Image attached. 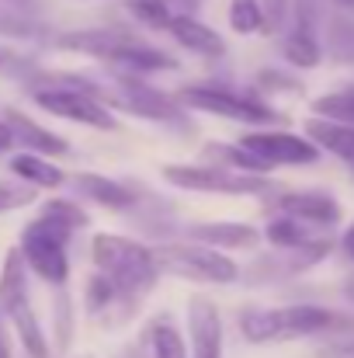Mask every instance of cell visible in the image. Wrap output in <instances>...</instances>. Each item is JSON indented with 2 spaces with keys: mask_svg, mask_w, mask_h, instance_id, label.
<instances>
[{
  "mask_svg": "<svg viewBox=\"0 0 354 358\" xmlns=\"http://www.w3.org/2000/svg\"><path fill=\"white\" fill-rule=\"evenodd\" d=\"M87 313L91 317H112V310H121L125 317L132 313L125 303H121V296H118V289L105 278V275H94L91 282H87Z\"/></svg>",
  "mask_w": 354,
  "mask_h": 358,
  "instance_id": "24",
  "label": "cell"
},
{
  "mask_svg": "<svg viewBox=\"0 0 354 358\" xmlns=\"http://www.w3.org/2000/svg\"><path fill=\"white\" fill-rule=\"evenodd\" d=\"M38 216H49V220H56L59 227H66V230H84V227H91V216L80 209V202H73V199H49L45 206H42V213Z\"/></svg>",
  "mask_w": 354,
  "mask_h": 358,
  "instance_id": "26",
  "label": "cell"
},
{
  "mask_svg": "<svg viewBox=\"0 0 354 358\" xmlns=\"http://www.w3.org/2000/svg\"><path fill=\"white\" fill-rule=\"evenodd\" d=\"M3 122H7L10 132H14V146H24V153H38V157H49V160L70 153V143H66L59 132L38 125V122L28 119V115L17 112V108H7V112H3Z\"/></svg>",
  "mask_w": 354,
  "mask_h": 358,
  "instance_id": "14",
  "label": "cell"
},
{
  "mask_svg": "<svg viewBox=\"0 0 354 358\" xmlns=\"http://www.w3.org/2000/svg\"><path fill=\"white\" fill-rule=\"evenodd\" d=\"M236 143L246 153H253L260 164H267L271 171L274 167H306V164L320 160V150L306 136L288 132V129H250Z\"/></svg>",
  "mask_w": 354,
  "mask_h": 358,
  "instance_id": "9",
  "label": "cell"
},
{
  "mask_svg": "<svg viewBox=\"0 0 354 358\" xmlns=\"http://www.w3.org/2000/svg\"><path fill=\"white\" fill-rule=\"evenodd\" d=\"M274 209L281 216H292L313 230H330L341 223V202L330 195V192H316V188H306V192H278V202Z\"/></svg>",
  "mask_w": 354,
  "mask_h": 358,
  "instance_id": "11",
  "label": "cell"
},
{
  "mask_svg": "<svg viewBox=\"0 0 354 358\" xmlns=\"http://www.w3.org/2000/svg\"><path fill=\"white\" fill-rule=\"evenodd\" d=\"M163 31H167L181 49H188V52H195V56L219 59V56L226 52V38H223L216 28H209L202 17H195L191 10H177Z\"/></svg>",
  "mask_w": 354,
  "mask_h": 358,
  "instance_id": "13",
  "label": "cell"
},
{
  "mask_svg": "<svg viewBox=\"0 0 354 358\" xmlns=\"http://www.w3.org/2000/svg\"><path fill=\"white\" fill-rule=\"evenodd\" d=\"M0 317L14 327L21 348L31 358H49L45 331L31 310V292H28V268L21 250H7L0 264Z\"/></svg>",
  "mask_w": 354,
  "mask_h": 358,
  "instance_id": "3",
  "label": "cell"
},
{
  "mask_svg": "<svg viewBox=\"0 0 354 358\" xmlns=\"http://www.w3.org/2000/svg\"><path fill=\"white\" fill-rule=\"evenodd\" d=\"M7 171L21 181V185H28V188H49V192H56V188H63L66 185V174H63V167L56 164V160H49V157H38V153H14L10 157V164H7Z\"/></svg>",
  "mask_w": 354,
  "mask_h": 358,
  "instance_id": "19",
  "label": "cell"
},
{
  "mask_svg": "<svg viewBox=\"0 0 354 358\" xmlns=\"http://www.w3.org/2000/svg\"><path fill=\"white\" fill-rule=\"evenodd\" d=\"M260 237L267 240L271 247H278V250H302V247H309L316 237V230L313 227H306V223H299V220H292V216H281V213H274V220H267V227L260 230Z\"/></svg>",
  "mask_w": 354,
  "mask_h": 358,
  "instance_id": "20",
  "label": "cell"
},
{
  "mask_svg": "<svg viewBox=\"0 0 354 358\" xmlns=\"http://www.w3.org/2000/svg\"><path fill=\"white\" fill-rule=\"evenodd\" d=\"M188 358H226V331L219 306L209 296H191L188 299Z\"/></svg>",
  "mask_w": 354,
  "mask_h": 358,
  "instance_id": "10",
  "label": "cell"
},
{
  "mask_svg": "<svg viewBox=\"0 0 354 358\" xmlns=\"http://www.w3.org/2000/svg\"><path fill=\"white\" fill-rule=\"evenodd\" d=\"M281 56L288 59V66L295 70H316L323 63V45L316 38V28L309 21V7H299L295 28L281 38Z\"/></svg>",
  "mask_w": 354,
  "mask_h": 358,
  "instance_id": "17",
  "label": "cell"
},
{
  "mask_svg": "<svg viewBox=\"0 0 354 358\" xmlns=\"http://www.w3.org/2000/svg\"><path fill=\"white\" fill-rule=\"evenodd\" d=\"M91 257H94L98 275H105L115 285L121 303L128 310H135L153 292V285L160 282V271H156V261H153V247L142 243V240L118 237V234H94Z\"/></svg>",
  "mask_w": 354,
  "mask_h": 358,
  "instance_id": "1",
  "label": "cell"
},
{
  "mask_svg": "<svg viewBox=\"0 0 354 358\" xmlns=\"http://www.w3.org/2000/svg\"><path fill=\"white\" fill-rule=\"evenodd\" d=\"M334 3H337L341 10H354V0H334Z\"/></svg>",
  "mask_w": 354,
  "mask_h": 358,
  "instance_id": "35",
  "label": "cell"
},
{
  "mask_svg": "<svg viewBox=\"0 0 354 358\" xmlns=\"http://www.w3.org/2000/svg\"><path fill=\"white\" fill-rule=\"evenodd\" d=\"M313 358H354V338H344V341H330L323 348H316Z\"/></svg>",
  "mask_w": 354,
  "mask_h": 358,
  "instance_id": "30",
  "label": "cell"
},
{
  "mask_svg": "<svg viewBox=\"0 0 354 358\" xmlns=\"http://www.w3.org/2000/svg\"><path fill=\"white\" fill-rule=\"evenodd\" d=\"M184 3H188V7H191V10H195V7H198V3H202V0H184Z\"/></svg>",
  "mask_w": 354,
  "mask_h": 358,
  "instance_id": "36",
  "label": "cell"
},
{
  "mask_svg": "<svg viewBox=\"0 0 354 358\" xmlns=\"http://www.w3.org/2000/svg\"><path fill=\"white\" fill-rule=\"evenodd\" d=\"M80 358H91V355H80Z\"/></svg>",
  "mask_w": 354,
  "mask_h": 358,
  "instance_id": "37",
  "label": "cell"
},
{
  "mask_svg": "<svg viewBox=\"0 0 354 358\" xmlns=\"http://www.w3.org/2000/svg\"><path fill=\"white\" fill-rule=\"evenodd\" d=\"M344 299H348V303H354V275L344 282Z\"/></svg>",
  "mask_w": 354,
  "mask_h": 358,
  "instance_id": "34",
  "label": "cell"
},
{
  "mask_svg": "<svg viewBox=\"0 0 354 358\" xmlns=\"http://www.w3.org/2000/svg\"><path fill=\"white\" fill-rule=\"evenodd\" d=\"M351 327L341 313L316 306V303H295V306H250L239 313V334L250 345H281L299 338H316Z\"/></svg>",
  "mask_w": 354,
  "mask_h": 358,
  "instance_id": "2",
  "label": "cell"
},
{
  "mask_svg": "<svg viewBox=\"0 0 354 358\" xmlns=\"http://www.w3.org/2000/svg\"><path fill=\"white\" fill-rule=\"evenodd\" d=\"M313 115L327 122H341V125H354V84L337 87L330 94H320L313 101Z\"/></svg>",
  "mask_w": 354,
  "mask_h": 358,
  "instance_id": "23",
  "label": "cell"
},
{
  "mask_svg": "<svg viewBox=\"0 0 354 358\" xmlns=\"http://www.w3.org/2000/svg\"><path fill=\"white\" fill-rule=\"evenodd\" d=\"M31 101L56 119L77 122V125H87V129H101V132L118 129V119L112 115V108L101 105L94 94L77 91V87H31Z\"/></svg>",
  "mask_w": 354,
  "mask_h": 358,
  "instance_id": "8",
  "label": "cell"
},
{
  "mask_svg": "<svg viewBox=\"0 0 354 358\" xmlns=\"http://www.w3.org/2000/svg\"><path fill=\"white\" fill-rule=\"evenodd\" d=\"M10 146H14V132H10V125H7V122L0 119V153H7Z\"/></svg>",
  "mask_w": 354,
  "mask_h": 358,
  "instance_id": "32",
  "label": "cell"
},
{
  "mask_svg": "<svg viewBox=\"0 0 354 358\" xmlns=\"http://www.w3.org/2000/svg\"><path fill=\"white\" fill-rule=\"evenodd\" d=\"M149 352L153 358H188L184 334L177 331V324L170 317H156L149 327Z\"/></svg>",
  "mask_w": 354,
  "mask_h": 358,
  "instance_id": "22",
  "label": "cell"
},
{
  "mask_svg": "<svg viewBox=\"0 0 354 358\" xmlns=\"http://www.w3.org/2000/svg\"><path fill=\"white\" fill-rule=\"evenodd\" d=\"M125 7H128L146 28H160V31H163V28L170 24V17L177 14V10L170 7V0H128Z\"/></svg>",
  "mask_w": 354,
  "mask_h": 358,
  "instance_id": "27",
  "label": "cell"
},
{
  "mask_svg": "<svg viewBox=\"0 0 354 358\" xmlns=\"http://www.w3.org/2000/svg\"><path fill=\"white\" fill-rule=\"evenodd\" d=\"M341 250H344L348 261H354V223L344 230V237H341Z\"/></svg>",
  "mask_w": 354,
  "mask_h": 358,
  "instance_id": "31",
  "label": "cell"
},
{
  "mask_svg": "<svg viewBox=\"0 0 354 358\" xmlns=\"http://www.w3.org/2000/svg\"><path fill=\"white\" fill-rule=\"evenodd\" d=\"M70 237H73V230L59 227L49 216H35L21 230V247H17L21 257H24V268L31 275H38L42 282L63 289L66 278H70V254H66Z\"/></svg>",
  "mask_w": 354,
  "mask_h": 358,
  "instance_id": "7",
  "label": "cell"
},
{
  "mask_svg": "<svg viewBox=\"0 0 354 358\" xmlns=\"http://www.w3.org/2000/svg\"><path fill=\"white\" fill-rule=\"evenodd\" d=\"M108 66H112L115 73L146 77V73H170V70H177L181 63H177L170 52H163V49L149 45L146 38L132 35V38H128L121 49H115V56L108 59Z\"/></svg>",
  "mask_w": 354,
  "mask_h": 358,
  "instance_id": "12",
  "label": "cell"
},
{
  "mask_svg": "<svg viewBox=\"0 0 354 358\" xmlns=\"http://www.w3.org/2000/svg\"><path fill=\"white\" fill-rule=\"evenodd\" d=\"M153 261L160 275H174L184 282H205V285H233L239 278V264L230 254L191 243V240H170L153 247Z\"/></svg>",
  "mask_w": 354,
  "mask_h": 358,
  "instance_id": "5",
  "label": "cell"
},
{
  "mask_svg": "<svg viewBox=\"0 0 354 358\" xmlns=\"http://www.w3.org/2000/svg\"><path fill=\"white\" fill-rule=\"evenodd\" d=\"M302 136L323 153H334L337 160H344L354 171V125H341V122H327V119H306Z\"/></svg>",
  "mask_w": 354,
  "mask_h": 358,
  "instance_id": "18",
  "label": "cell"
},
{
  "mask_svg": "<svg viewBox=\"0 0 354 358\" xmlns=\"http://www.w3.org/2000/svg\"><path fill=\"white\" fill-rule=\"evenodd\" d=\"M0 358H14V355H10V341H7V327H3V317H0Z\"/></svg>",
  "mask_w": 354,
  "mask_h": 358,
  "instance_id": "33",
  "label": "cell"
},
{
  "mask_svg": "<svg viewBox=\"0 0 354 358\" xmlns=\"http://www.w3.org/2000/svg\"><path fill=\"white\" fill-rule=\"evenodd\" d=\"M66 185H70L80 199H87V202L108 209V213H128V209L135 206V192L125 188V185L115 181V178H105V174H91V171H84V174L66 178Z\"/></svg>",
  "mask_w": 354,
  "mask_h": 358,
  "instance_id": "15",
  "label": "cell"
},
{
  "mask_svg": "<svg viewBox=\"0 0 354 358\" xmlns=\"http://www.w3.org/2000/svg\"><path fill=\"white\" fill-rule=\"evenodd\" d=\"M330 56L341 59V63H354V21H334Z\"/></svg>",
  "mask_w": 354,
  "mask_h": 358,
  "instance_id": "29",
  "label": "cell"
},
{
  "mask_svg": "<svg viewBox=\"0 0 354 358\" xmlns=\"http://www.w3.org/2000/svg\"><path fill=\"white\" fill-rule=\"evenodd\" d=\"M35 202V188L21 185V181H0V216L14 213V209H24Z\"/></svg>",
  "mask_w": 354,
  "mask_h": 358,
  "instance_id": "28",
  "label": "cell"
},
{
  "mask_svg": "<svg viewBox=\"0 0 354 358\" xmlns=\"http://www.w3.org/2000/svg\"><path fill=\"white\" fill-rule=\"evenodd\" d=\"M188 240L212 247V250H250L257 247L260 230L239 220H219V223H191L188 227Z\"/></svg>",
  "mask_w": 354,
  "mask_h": 358,
  "instance_id": "16",
  "label": "cell"
},
{
  "mask_svg": "<svg viewBox=\"0 0 354 358\" xmlns=\"http://www.w3.org/2000/svg\"><path fill=\"white\" fill-rule=\"evenodd\" d=\"M230 28L236 35H257V31H267V21H264V7L260 0H230Z\"/></svg>",
  "mask_w": 354,
  "mask_h": 358,
  "instance_id": "25",
  "label": "cell"
},
{
  "mask_svg": "<svg viewBox=\"0 0 354 358\" xmlns=\"http://www.w3.org/2000/svg\"><path fill=\"white\" fill-rule=\"evenodd\" d=\"M202 164H216V167H230V171H243V174H267L271 167L260 164L253 153H246L239 143H209L205 146V160Z\"/></svg>",
  "mask_w": 354,
  "mask_h": 358,
  "instance_id": "21",
  "label": "cell"
},
{
  "mask_svg": "<svg viewBox=\"0 0 354 358\" xmlns=\"http://www.w3.org/2000/svg\"><path fill=\"white\" fill-rule=\"evenodd\" d=\"M174 101L181 108H191V112H202V115H216V119L226 122H239V125H250V129H271L274 122L281 119L257 94H243V91H233L226 84H191V87H181L174 94Z\"/></svg>",
  "mask_w": 354,
  "mask_h": 358,
  "instance_id": "4",
  "label": "cell"
},
{
  "mask_svg": "<svg viewBox=\"0 0 354 358\" xmlns=\"http://www.w3.org/2000/svg\"><path fill=\"white\" fill-rule=\"evenodd\" d=\"M163 181L181 192H202V195H278L281 185L267 174H243L216 164H163Z\"/></svg>",
  "mask_w": 354,
  "mask_h": 358,
  "instance_id": "6",
  "label": "cell"
}]
</instances>
